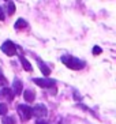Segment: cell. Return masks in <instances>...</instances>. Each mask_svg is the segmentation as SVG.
I'll return each instance as SVG.
<instances>
[{"label":"cell","mask_w":116,"mask_h":124,"mask_svg":"<svg viewBox=\"0 0 116 124\" xmlns=\"http://www.w3.org/2000/svg\"><path fill=\"white\" fill-rule=\"evenodd\" d=\"M60 60H62V63L67 68L74 70V71H79V70H82L86 66V63L83 60H81V59L75 57V56H70V55H63L60 57Z\"/></svg>","instance_id":"6da1fadb"},{"label":"cell","mask_w":116,"mask_h":124,"mask_svg":"<svg viewBox=\"0 0 116 124\" xmlns=\"http://www.w3.org/2000/svg\"><path fill=\"white\" fill-rule=\"evenodd\" d=\"M18 115L22 121H27L33 117V108H30L27 104H21L18 105Z\"/></svg>","instance_id":"7a4b0ae2"},{"label":"cell","mask_w":116,"mask_h":124,"mask_svg":"<svg viewBox=\"0 0 116 124\" xmlns=\"http://www.w3.org/2000/svg\"><path fill=\"white\" fill-rule=\"evenodd\" d=\"M33 82L42 89H55L56 87V80L49 79V78H33Z\"/></svg>","instance_id":"3957f363"},{"label":"cell","mask_w":116,"mask_h":124,"mask_svg":"<svg viewBox=\"0 0 116 124\" xmlns=\"http://www.w3.org/2000/svg\"><path fill=\"white\" fill-rule=\"evenodd\" d=\"M0 49H1V52L6 53L7 56H15L17 55V49H18V46H17L11 40H7V41H4L3 44H1Z\"/></svg>","instance_id":"277c9868"},{"label":"cell","mask_w":116,"mask_h":124,"mask_svg":"<svg viewBox=\"0 0 116 124\" xmlns=\"http://www.w3.org/2000/svg\"><path fill=\"white\" fill-rule=\"evenodd\" d=\"M47 115H48V109L44 104H38V105H36L33 108V116H37V119L45 117Z\"/></svg>","instance_id":"5b68a950"},{"label":"cell","mask_w":116,"mask_h":124,"mask_svg":"<svg viewBox=\"0 0 116 124\" xmlns=\"http://www.w3.org/2000/svg\"><path fill=\"white\" fill-rule=\"evenodd\" d=\"M37 64H38V68H40V71L42 72L44 77H49V74H51V68H49V66L45 64L40 57H37Z\"/></svg>","instance_id":"8992f818"},{"label":"cell","mask_w":116,"mask_h":124,"mask_svg":"<svg viewBox=\"0 0 116 124\" xmlns=\"http://www.w3.org/2000/svg\"><path fill=\"white\" fill-rule=\"evenodd\" d=\"M12 91H14L15 95L22 94V91H23V83H22V80L18 79V78H15L14 83H12Z\"/></svg>","instance_id":"52a82bcc"},{"label":"cell","mask_w":116,"mask_h":124,"mask_svg":"<svg viewBox=\"0 0 116 124\" xmlns=\"http://www.w3.org/2000/svg\"><path fill=\"white\" fill-rule=\"evenodd\" d=\"M23 98H25V101L27 102V104L33 102L34 100H36V91L32 90V89H27V90H25V91H23Z\"/></svg>","instance_id":"ba28073f"},{"label":"cell","mask_w":116,"mask_h":124,"mask_svg":"<svg viewBox=\"0 0 116 124\" xmlns=\"http://www.w3.org/2000/svg\"><path fill=\"white\" fill-rule=\"evenodd\" d=\"M0 95H4V97H7L10 101H12L15 94H14V91H12V89H8L7 86H6L4 89H1V91H0Z\"/></svg>","instance_id":"9c48e42d"},{"label":"cell","mask_w":116,"mask_h":124,"mask_svg":"<svg viewBox=\"0 0 116 124\" xmlns=\"http://www.w3.org/2000/svg\"><path fill=\"white\" fill-rule=\"evenodd\" d=\"M19 62L22 63V67H23L25 71H27V72H32L33 71V67H32V64H30V62H27L23 56H19Z\"/></svg>","instance_id":"30bf717a"},{"label":"cell","mask_w":116,"mask_h":124,"mask_svg":"<svg viewBox=\"0 0 116 124\" xmlns=\"http://www.w3.org/2000/svg\"><path fill=\"white\" fill-rule=\"evenodd\" d=\"M14 27L17 30H21V29H25V27H27V22H26L25 19H22V18H19L17 22H15V25H14Z\"/></svg>","instance_id":"8fae6325"},{"label":"cell","mask_w":116,"mask_h":124,"mask_svg":"<svg viewBox=\"0 0 116 124\" xmlns=\"http://www.w3.org/2000/svg\"><path fill=\"white\" fill-rule=\"evenodd\" d=\"M15 12V3L14 1H7V14L12 15Z\"/></svg>","instance_id":"7c38bea8"},{"label":"cell","mask_w":116,"mask_h":124,"mask_svg":"<svg viewBox=\"0 0 116 124\" xmlns=\"http://www.w3.org/2000/svg\"><path fill=\"white\" fill-rule=\"evenodd\" d=\"M7 112H8V106L6 105L4 102H1V104H0V115L4 117V116H7Z\"/></svg>","instance_id":"4fadbf2b"},{"label":"cell","mask_w":116,"mask_h":124,"mask_svg":"<svg viewBox=\"0 0 116 124\" xmlns=\"http://www.w3.org/2000/svg\"><path fill=\"white\" fill-rule=\"evenodd\" d=\"M3 124H15V119L12 116H4L3 117Z\"/></svg>","instance_id":"5bb4252c"},{"label":"cell","mask_w":116,"mask_h":124,"mask_svg":"<svg viewBox=\"0 0 116 124\" xmlns=\"http://www.w3.org/2000/svg\"><path fill=\"white\" fill-rule=\"evenodd\" d=\"M7 86V79H6V77L3 75V70L0 68V86Z\"/></svg>","instance_id":"9a60e30c"},{"label":"cell","mask_w":116,"mask_h":124,"mask_svg":"<svg viewBox=\"0 0 116 124\" xmlns=\"http://www.w3.org/2000/svg\"><path fill=\"white\" fill-rule=\"evenodd\" d=\"M93 55L94 56H98V55H101V52H102V49L100 46H97V45H96V46H93Z\"/></svg>","instance_id":"2e32d148"},{"label":"cell","mask_w":116,"mask_h":124,"mask_svg":"<svg viewBox=\"0 0 116 124\" xmlns=\"http://www.w3.org/2000/svg\"><path fill=\"white\" fill-rule=\"evenodd\" d=\"M74 100H75V101H82V97L79 95L78 90H74Z\"/></svg>","instance_id":"e0dca14e"},{"label":"cell","mask_w":116,"mask_h":124,"mask_svg":"<svg viewBox=\"0 0 116 124\" xmlns=\"http://www.w3.org/2000/svg\"><path fill=\"white\" fill-rule=\"evenodd\" d=\"M36 124H49V123H48V121H45V120H41V119H37Z\"/></svg>","instance_id":"ac0fdd59"},{"label":"cell","mask_w":116,"mask_h":124,"mask_svg":"<svg viewBox=\"0 0 116 124\" xmlns=\"http://www.w3.org/2000/svg\"><path fill=\"white\" fill-rule=\"evenodd\" d=\"M0 21H4V11L1 7H0Z\"/></svg>","instance_id":"d6986e66"}]
</instances>
